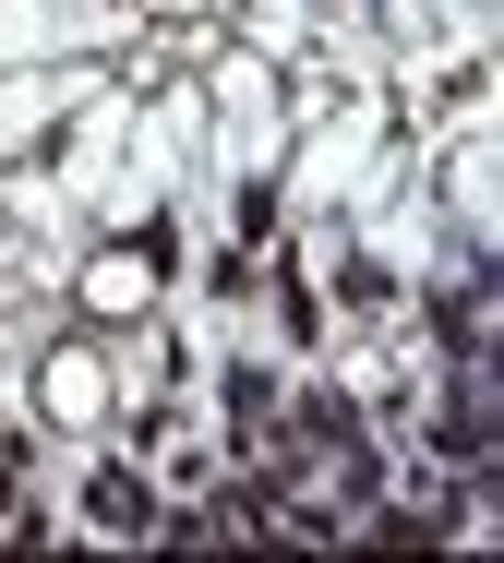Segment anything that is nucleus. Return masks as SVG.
I'll list each match as a JSON object with an SVG mask.
<instances>
[{"instance_id": "f03ea898", "label": "nucleus", "mask_w": 504, "mask_h": 563, "mask_svg": "<svg viewBox=\"0 0 504 563\" xmlns=\"http://www.w3.org/2000/svg\"><path fill=\"white\" fill-rule=\"evenodd\" d=\"M85 300H97L109 324H132V312L156 300V276H144V252H109V264H85Z\"/></svg>"}, {"instance_id": "f257e3e1", "label": "nucleus", "mask_w": 504, "mask_h": 563, "mask_svg": "<svg viewBox=\"0 0 504 563\" xmlns=\"http://www.w3.org/2000/svg\"><path fill=\"white\" fill-rule=\"evenodd\" d=\"M97 408H109V372H97L85 347H61V360H48V420H61V432H85Z\"/></svg>"}, {"instance_id": "7ed1b4c3", "label": "nucleus", "mask_w": 504, "mask_h": 563, "mask_svg": "<svg viewBox=\"0 0 504 563\" xmlns=\"http://www.w3.org/2000/svg\"><path fill=\"white\" fill-rule=\"evenodd\" d=\"M85 528H156V504H144L132 467H97V479H85Z\"/></svg>"}]
</instances>
